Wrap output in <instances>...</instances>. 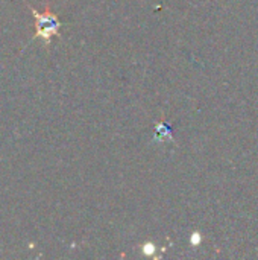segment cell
Instances as JSON below:
<instances>
[{
    "label": "cell",
    "mask_w": 258,
    "mask_h": 260,
    "mask_svg": "<svg viewBox=\"0 0 258 260\" xmlns=\"http://www.w3.org/2000/svg\"><path fill=\"white\" fill-rule=\"evenodd\" d=\"M32 14L35 18V29H36L35 37H40L47 44L50 43L53 35H59L61 23L58 17L50 11V8H46L44 12H38L36 9L32 8Z\"/></svg>",
    "instance_id": "1"
}]
</instances>
